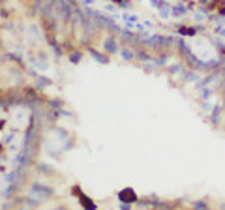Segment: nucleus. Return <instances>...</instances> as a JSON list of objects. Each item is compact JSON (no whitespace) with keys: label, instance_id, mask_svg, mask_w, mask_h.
Instances as JSON below:
<instances>
[{"label":"nucleus","instance_id":"obj_1","mask_svg":"<svg viewBox=\"0 0 225 210\" xmlns=\"http://www.w3.org/2000/svg\"><path fill=\"white\" fill-rule=\"evenodd\" d=\"M120 199L128 201V203H133L135 199H137V195L133 193V189H124V191H120Z\"/></svg>","mask_w":225,"mask_h":210},{"label":"nucleus","instance_id":"obj_2","mask_svg":"<svg viewBox=\"0 0 225 210\" xmlns=\"http://www.w3.org/2000/svg\"><path fill=\"white\" fill-rule=\"evenodd\" d=\"M115 2H122V0H115Z\"/></svg>","mask_w":225,"mask_h":210}]
</instances>
